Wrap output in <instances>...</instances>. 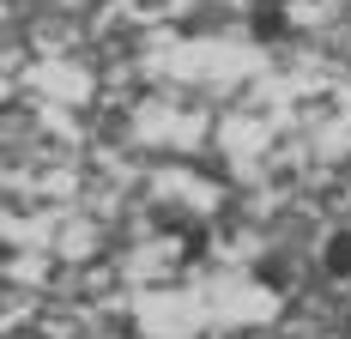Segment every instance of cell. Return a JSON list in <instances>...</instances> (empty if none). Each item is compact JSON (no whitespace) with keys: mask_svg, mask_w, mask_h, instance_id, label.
Masks as SVG:
<instances>
[{"mask_svg":"<svg viewBox=\"0 0 351 339\" xmlns=\"http://www.w3.org/2000/svg\"><path fill=\"white\" fill-rule=\"evenodd\" d=\"M321 267H327V279H351V231H333V237H327Z\"/></svg>","mask_w":351,"mask_h":339,"instance_id":"cell-1","label":"cell"},{"mask_svg":"<svg viewBox=\"0 0 351 339\" xmlns=\"http://www.w3.org/2000/svg\"><path fill=\"white\" fill-rule=\"evenodd\" d=\"M254 36H285V12L273 6V0H267V6L254 12Z\"/></svg>","mask_w":351,"mask_h":339,"instance_id":"cell-2","label":"cell"},{"mask_svg":"<svg viewBox=\"0 0 351 339\" xmlns=\"http://www.w3.org/2000/svg\"><path fill=\"white\" fill-rule=\"evenodd\" d=\"M346 334H351V321H346Z\"/></svg>","mask_w":351,"mask_h":339,"instance_id":"cell-3","label":"cell"}]
</instances>
